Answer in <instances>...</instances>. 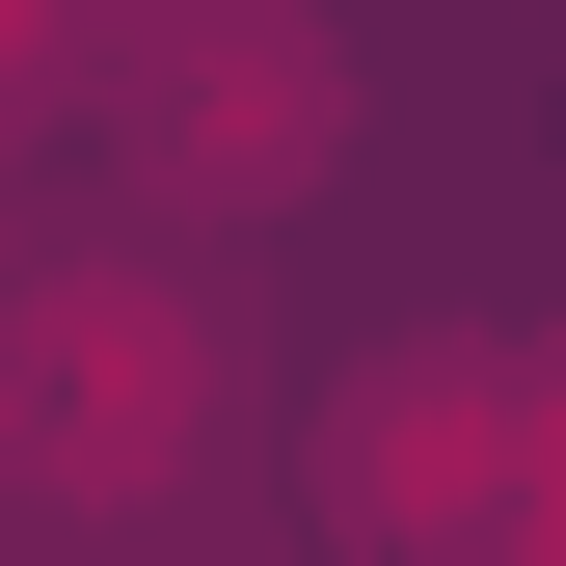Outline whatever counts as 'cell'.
<instances>
[{
	"instance_id": "obj_3",
	"label": "cell",
	"mask_w": 566,
	"mask_h": 566,
	"mask_svg": "<svg viewBox=\"0 0 566 566\" xmlns=\"http://www.w3.org/2000/svg\"><path fill=\"white\" fill-rule=\"evenodd\" d=\"M324 513L350 539H513V513H566V350H378V378L324 405Z\"/></svg>"
},
{
	"instance_id": "obj_1",
	"label": "cell",
	"mask_w": 566,
	"mask_h": 566,
	"mask_svg": "<svg viewBox=\"0 0 566 566\" xmlns=\"http://www.w3.org/2000/svg\"><path fill=\"white\" fill-rule=\"evenodd\" d=\"M189 432H217V297H189V270H54L28 350H0V459L82 485V513H135Z\"/></svg>"
},
{
	"instance_id": "obj_2",
	"label": "cell",
	"mask_w": 566,
	"mask_h": 566,
	"mask_svg": "<svg viewBox=\"0 0 566 566\" xmlns=\"http://www.w3.org/2000/svg\"><path fill=\"white\" fill-rule=\"evenodd\" d=\"M135 163H163V217H297V189L350 163V54H324V0H163L135 28Z\"/></svg>"
}]
</instances>
